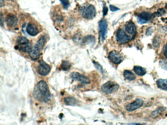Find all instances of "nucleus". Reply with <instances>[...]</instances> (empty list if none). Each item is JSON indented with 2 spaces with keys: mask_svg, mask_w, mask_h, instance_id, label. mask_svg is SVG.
<instances>
[{
  "mask_svg": "<svg viewBox=\"0 0 167 125\" xmlns=\"http://www.w3.org/2000/svg\"><path fill=\"white\" fill-rule=\"evenodd\" d=\"M34 96L37 100L42 102L47 103L51 99V94L47 83L41 80L35 86Z\"/></svg>",
  "mask_w": 167,
  "mask_h": 125,
  "instance_id": "f257e3e1",
  "label": "nucleus"
},
{
  "mask_svg": "<svg viewBox=\"0 0 167 125\" xmlns=\"http://www.w3.org/2000/svg\"><path fill=\"white\" fill-rule=\"evenodd\" d=\"M46 38L44 36H42L37 42L34 47H32L29 52V56L32 60H37L40 58L41 50L42 49L46 43Z\"/></svg>",
  "mask_w": 167,
  "mask_h": 125,
  "instance_id": "f03ea898",
  "label": "nucleus"
},
{
  "mask_svg": "<svg viewBox=\"0 0 167 125\" xmlns=\"http://www.w3.org/2000/svg\"><path fill=\"white\" fill-rule=\"evenodd\" d=\"M17 43L18 44L17 48L22 52L29 53L32 48L29 40L24 37H19L17 39Z\"/></svg>",
  "mask_w": 167,
  "mask_h": 125,
  "instance_id": "7ed1b4c3",
  "label": "nucleus"
},
{
  "mask_svg": "<svg viewBox=\"0 0 167 125\" xmlns=\"http://www.w3.org/2000/svg\"><path fill=\"white\" fill-rule=\"evenodd\" d=\"M82 17L86 19H92L96 16V10L93 5H88L82 8L81 11Z\"/></svg>",
  "mask_w": 167,
  "mask_h": 125,
  "instance_id": "20e7f679",
  "label": "nucleus"
},
{
  "mask_svg": "<svg viewBox=\"0 0 167 125\" xmlns=\"http://www.w3.org/2000/svg\"><path fill=\"white\" fill-rule=\"evenodd\" d=\"M119 88V85L116 82L108 81L102 85V92L107 94H111L116 92Z\"/></svg>",
  "mask_w": 167,
  "mask_h": 125,
  "instance_id": "39448f33",
  "label": "nucleus"
},
{
  "mask_svg": "<svg viewBox=\"0 0 167 125\" xmlns=\"http://www.w3.org/2000/svg\"><path fill=\"white\" fill-rule=\"evenodd\" d=\"M50 71L51 67L49 65L43 61L40 62L37 67V72L39 74L43 76H45L47 75Z\"/></svg>",
  "mask_w": 167,
  "mask_h": 125,
  "instance_id": "423d86ee",
  "label": "nucleus"
},
{
  "mask_svg": "<svg viewBox=\"0 0 167 125\" xmlns=\"http://www.w3.org/2000/svg\"><path fill=\"white\" fill-rule=\"evenodd\" d=\"M116 39L119 43L126 44L129 41L130 39L129 36L122 29H119L116 33Z\"/></svg>",
  "mask_w": 167,
  "mask_h": 125,
  "instance_id": "0eeeda50",
  "label": "nucleus"
},
{
  "mask_svg": "<svg viewBox=\"0 0 167 125\" xmlns=\"http://www.w3.org/2000/svg\"><path fill=\"white\" fill-rule=\"evenodd\" d=\"M71 77L73 79L81 82V83L84 84H89L90 83V80L85 76L84 75H81L77 72H73L71 74Z\"/></svg>",
  "mask_w": 167,
  "mask_h": 125,
  "instance_id": "6e6552de",
  "label": "nucleus"
},
{
  "mask_svg": "<svg viewBox=\"0 0 167 125\" xmlns=\"http://www.w3.org/2000/svg\"><path fill=\"white\" fill-rule=\"evenodd\" d=\"M108 58L111 62L115 64H118L122 61V57L120 52L116 51H112L108 55Z\"/></svg>",
  "mask_w": 167,
  "mask_h": 125,
  "instance_id": "1a4fd4ad",
  "label": "nucleus"
},
{
  "mask_svg": "<svg viewBox=\"0 0 167 125\" xmlns=\"http://www.w3.org/2000/svg\"><path fill=\"white\" fill-rule=\"evenodd\" d=\"M107 28H108V24L106 20H102L100 22L99 28L100 31L102 40L103 41L106 38V34L107 33Z\"/></svg>",
  "mask_w": 167,
  "mask_h": 125,
  "instance_id": "9d476101",
  "label": "nucleus"
},
{
  "mask_svg": "<svg viewBox=\"0 0 167 125\" xmlns=\"http://www.w3.org/2000/svg\"><path fill=\"white\" fill-rule=\"evenodd\" d=\"M144 102L141 99H137L134 101L133 102L128 104L126 106V110L128 111H132L137 110L142 107L143 105Z\"/></svg>",
  "mask_w": 167,
  "mask_h": 125,
  "instance_id": "9b49d317",
  "label": "nucleus"
},
{
  "mask_svg": "<svg viewBox=\"0 0 167 125\" xmlns=\"http://www.w3.org/2000/svg\"><path fill=\"white\" fill-rule=\"evenodd\" d=\"M126 31L129 34L130 39H132L134 38L136 32V28L135 24L132 22H129L126 26Z\"/></svg>",
  "mask_w": 167,
  "mask_h": 125,
  "instance_id": "f8f14e48",
  "label": "nucleus"
},
{
  "mask_svg": "<svg viewBox=\"0 0 167 125\" xmlns=\"http://www.w3.org/2000/svg\"><path fill=\"white\" fill-rule=\"evenodd\" d=\"M152 17V14L149 12H142L139 15L138 17V22L141 24H143L147 23L149 20H150Z\"/></svg>",
  "mask_w": 167,
  "mask_h": 125,
  "instance_id": "ddd939ff",
  "label": "nucleus"
},
{
  "mask_svg": "<svg viewBox=\"0 0 167 125\" xmlns=\"http://www.w3.org/2000/svg\"><path fill=\"white\" fill-rule=\"evenodd\" d=\"M6 24L8 26L12 28L15 26L18 22V19L17 17L13 14H9L7 16L6 19Z\"/></svg>",
  "mask_w": 167,
  "mask_h": 125,
  "instance_id": "4468645a",
  "label": "nucleus"
},
{
  "mask_svg": "<svg viewBox=\"0 0 167 125\" xmlns=\"http://www.w3.org/2000/svg\"><path fill=\"white\" fill-rule=\"evenodd\" d=\"M27 32L29 35L32 36H34L38 34L39 33V30L37 26L34 24H29L27 27Z\"/></svg>",
  "mask_w": 167,
  "mask_h": 125,
  "instance_id": "2eb2a0df",
  "label": "nucleus"
},
{
  "mask_svg": "<svg viewBox=\"0 0 167 125\" xmlns=\"http://www.w3.org/2000/svg\"><path fill=\"white\" fill-rule=\"evenodd\" d=\"M157 85L159 89L167 91V79H159L157 81Z\"/></svg>",
  "mask_w": 167,
  "mask_h": 125,
  "instance_id": "dca6fc26",
  "label": "nucleus"
},
{
  "mask_svg": "<svg viewBox=\"0 0 167 125\" xmlns=\"http://www.w3.org/2000/svg\"><path fill=\"white\" fill-rule=\"evenodd\" d=\"M64 102L66 105L74 106L77 103V101L74 98L72 97H67L64 98Z\"/></svg>",
  "mask_w": 167,
  "mask_h": 125,
  "instance_id": "f3484780",
  "label": "nucleus"
},
{
  "mask_svg": "<svg viewBox=\"0 0 167 125\" xmlns=\"http://www.w3.org/2000/svg\"><path fill=\"white\" fill-rule=\"evenodd\" d=\"M133 69L135 73L139 76H143L146 73V69L140 66H135Z\"/></svg>",
  "mask_w": 167,
  "mask_h": 125,
  "instance_id": "a211bd4d",
  "label": "nucleus"
},
{
  "mask_svg": "<svg viewBox=\"0 0 167 125\" xmlns=\"http://www.w3.org/2000/svg\"><path fill=\"white\" fill-rule=\"evenodd\" d=\"M123 76L126 79L130 81H132L135 79V75L129 70H125L123 73Z\"/></svg>",
  "mask_w": 167,
  "mask_h": 125,
  "instance_id": "6ab92c4d",
  "label": "nucleus"
},
{
  "mask_svg": "<svg viewBox=\"0 0 167 125\" xmlns=\"http://www.w3.org/2000/svg\"><path fill=\"white\" fill-rule=\"evenodd\" d=\"M71 64L70 63L68 62V61H63L62 64H61L60 67L61 69H62V70L66 71V70H68L70 69L71 67Z\"/></svg>",
  "mask_w": 167,
  "mask_h": 125,
  "instance_id": "aec40b11",
  "label": "nucleus"
},
{
  "mask_svg": "<svg viewBox=\"0 0 167 125\" xmlns=\"http://www.w3.org/2000/svg\"><path fill=\"white\" fill-rule=\"evenodd\" d=\"M163 110H163V108H160L159 109H157L156 110H155V111H154L152 113V115L154 116V117L158 116L160 115H161Z\"/></svg>",
  "mask_w": 167,
  "mask_h": 125,
  "instance_id": "412c9836",
  "label": "nucleus"
},
{
  "mask_svg": "<svg viewBox=\"0 0 167 125\" xmlns=\"http://www.w3.org/2000/svg\"><path fill=\"white\" fill-rule=\"evenodd\" d=\"M60 1L61 3L62 4L64 8H68L69 5H70L69 0H60Z\"/></svg>",
  "mask_w": 167,
  "mask_h": 125,
  "instance_id": "4be33fe9",
  "label": "nucleus"
},
{
  "mask_svg": "<svg viewBox=\"0 0 167 125\" xmlns=\"http://www.w3.org/2000/svg\"><path fill=\"white\" fill-rule=\"evenodd\" d=\"M165 13V10L163 8H160V9H158V11L156 13H155V14H156V16H160L162 15H164Z\"/></svg>",
  "mask_w": 167,
  "mask_h": 125,
  "instance_id": "5701e85b",
  "label": "nucleus"
},
{
  "mask_svg": "<svg viewBox=\"0 0 167 125\" xmlns=\"http://www.w3.org/2000/svg\"><path fill=\"white\" fill-rule=\"evenodd\" d=\"M94 64L95 66L96 67V68H97L98 70H100V71L101 72H103V69H102V66H100L99 63L95 62H94Z\"/></svg>",
  "mask_w": 167,
  "mask_h": 125,
  "instance_id": "b1692460",
  "label": "nucleus"
},
{
  "mask_svg": "<svg viewBox=\"0 0 167 125\" xmlns=\"http://www.w3.org/2000/svg\"><path fill=\"white\" fill-rule=\"evenodd\" d=\"M110 9L111 11H112L113 12L119 10V8H117V7H116V6H112V5H110Z\"/></svg>",
  "mask_w": 167,
  "mask_h": 125,
  "instance_id": "393cba45",
  "label": "nucleus"
},
{
  "mask_svg": "<svg viewBox=\"0 0 167 125\" xmlns=\"http://www.w3.org/2000/svg\"><path fill=\"white\" fill-rule=\"evenodd\" d=\"M107 12H108V8L106 6H104L103 9V16H105L106 15L107 13Z\"/></svg>",
  "mask_w": 167,
  "mask_h": 125,
  "instance_id": "a878e982",
  "label": "nucleus"
},
{
  "mask_svg": "<svg viewBox=\"0 0 167 125\" xmlns=\"http://www.w3.org/2000/svg\"><path fill=\"white\" fill-rule=\"evenodd\" d=\"M164 55H165L166 58L167 59V43L166 45L165 49V51H164Z\"/></svg>",
  "mask_w": 167,
  "mask_h": 125,
  "instance_id": "bb28decb",
  "label": "nucleus"
},
{
  "mask_svg": "<svg viewBox=\"0 0 167 125\" xmlns=\"http://www.w3.org/2000/svg\"><path fill=\"white\" fill-rule=\"evenodd\" d=\"M3 18L2 13H1V26H3Z\"/></svg>",
  "mask_w": 167,
  "mask_h": 125,
  "instance_id": "cd10ccee",
  "label": "nucleus"
},
{
  "mask_svg": "<svg viewBox=\"0 0 167 125\" xmlns=\"http://www.w3.org/2000/svg\"><path fill=\"white\" fill-rule=\"evenodd\" d=\"M0 5H1V7H2L4 5V0H0Z\"/></svg>",
  "mask_w": 167,
  "mask_h": 125,
  "instance_id": "c85d7f7f",
  "label": "nucleus"
},
{
  "mask_svg": "<svg viewBox=\"0 0 167 125\" xmlns=\"http://www.w3.org/2000/svg\"><path fill=\"white\" fill-rule=\"evenodd\" d=\"M166 7H167V3H166Z\"/></svg>",
  "mask_w": 167,
  "mask_h": 125,
  "instance_id": "c756f323",
  "label": "nucleus"
}]
</instances>
